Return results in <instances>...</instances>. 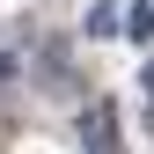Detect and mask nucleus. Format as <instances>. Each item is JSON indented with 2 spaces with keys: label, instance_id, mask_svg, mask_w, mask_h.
I'll return each instance as SVG.
<instances>
[{
  "label": "nucleus",
  "instance_id": "f257e3e1",
  "mask_svg": "<svg viewBox=\"0 0 154 154\" xmlns=\"http://www.w3.org/2000/svg\"><path fill=\"white\" fill-rule=\"evenodd\" d=\"M81 147L88 154H118V118H110V103H88L81 110Z\"/></svg>",
  "mask_w": 154,
  "mask_h": 154
},
{
  "label": "nucleus",
  "instance_id": "f03ea898",
  "mask_svg": "<svg viewBox=\"0 0 154 154\" xmlns=\"http://www.w3.org/2000/svg\"><path fill=\"white\" fill-rule=\"evenodd\" d=\"M125 29L140 37V44H154V8H147V0H140V8H132V15H125Z\"/></svg>",
  "mask_w": 154,
  "mask_h": 154
},
{
  "label": "nucleus",
  "instance_id": "7ed1b4c3",
  "mask_svg": "<svg viewBox=\"0 0 154 154\" xmlns=\"http://www.w3.org/2000/svg\"><path fill=\"white\" fill-rule=\"evenodd\" d=\"M110 29H118V15H110V0H103V8H88V37H110Z\"/></svg>",
  "mask_w": 154,
  "mask_h": 154
},
{
  "label": "nucleus",
  "instance_id": "20e7f679",
  "mask_svg": "<svg viewBox=\"0 0 154 154\" xmlns=\"http://www.w3.org/2000/svg\"><path fill=\"white\" fill-rule=\"evenodd\" d=\"M140 88H147V95H154V59H147V66H140Z\"/></svg>",
  "mask_w": 154,
  "mask_h": 154
}]
</instances>
